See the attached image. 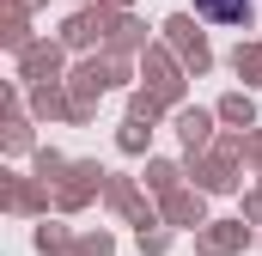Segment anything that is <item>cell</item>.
Here are the masks:
<instances>
[{"mask_svg":"<svg viewBox=\"0 0 262 256\" xmlns=\"http://www.w3.org/2000/svg\"><path fill=\"white\" fill-rule=\"evenodd\" d=\"M201 18H213V25H244L250 18V0H195Z\"/></svg>","mask_w":262,"mask_h":256,"instance_id":"6da1fadb","label":"cell"}]
</instances>
